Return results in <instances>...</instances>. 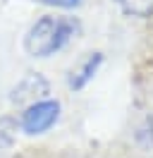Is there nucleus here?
Masks as SVG:
<instances>
[{
  "mask_svg": "<svg viewBox=\"0 0 153 158\" xmlns=\"http://www.w3.org/2000/svg\"><path fill=\"white\" fill-rule=\"evenodd\" d=\"M76 31V24L72 19H60V17H43L38 19L27 34L24 46L31 55L46 58L50 53H55L57 48H62L67 39Z\"/></svg>",
  "mask_w": 153,
  "mask_h": 158,
  "instance_id": "obj_1",
  "label": "nucleus"
},
{
  "mask_svg": "<svg viewBox=\"0 0 153 158\" xmlns=\"http://www.w3.org/2000/svg\"><path fill=\"white\" fill-rule=\"evenodd\" d=\"M57 110H60V106H57L55 101L34 103V106L24 113V118H22L24 132H29V134H41V132H46V129L57 120Z\"/></svg>",
  "mask_w": 153,
  "mask_h": 158,
  "instance_id": "obj_2",
  "label": "nucleus"
},
{
  "mask_svg": "<svg viewBox=\"0 0 153 158\" xmlns=\"http://www.w3.org/2000/svg\"><path fill=\"white\" fill-rule=\"evenodd\" d=\"M48 94V81L41 74H27L19 81L17 86L12 89V101L14 103H41V98Z\"/></svg>",
  "mask_w": 153,
  "mask_h": 158,
  "instance_id": "obj_3",
  "label": "nucleus"
},
{
  "mask_svg": "<svg viewBox=\"0 0 153 158\" xmlns=\"http://www.w3.org/2000/svg\"><path fill=\"white\" fill-rule=\"evenodd\" d=\"M101 60H103V55H101V53H93V55H91V58L81 65V69H79V72H74V77H72V81H69V84H72L74 89H81L86 81L96 74V69H98V65H101Z\"/></svg>",
  "mask_w": 153,
  "mask_h": 158,
  "instance_id": "obj_4",
  "label": "nucleus"
},
{
  "mask_svg": "<svg viewBox=\"0 0 153 158\" xmlns=\"http://www.w3.org/2000/svg\"><path fill=\"white\" fill-rule=\"evenodd\" d=\"M14 137H17V120L0 118V156L14 144Z\"/></svg>",
  "mask_w": 153,
  "mask_h": 158,
  "instance_id": "obj_5",
  "label": "nucleus"
},
{
  "mask_svg": "<svg viewBox=\"0 0 153 158\" xmlns=\"http://www.w3.org/2000/svg\"><path fill=\"white\" fill-rule=\"evenodd\" d=\"M117 5L134 17H148L153 12V0H117Z\"/></svg>",
  "mask_w": 153,
  "mask_h": 158,
  "instance_id": "obj_6",
  "label": "nucleus"
},
{
  "mask_svg": "<svg viewBox=\"0 0 153 158\" xmlns=\"http://www.w3.org/2000/svg\"><path fill=\"white\" fill-rule=\"evenodd\" d=\"M136 141H139V146L143 148H153V115H146L141 120V125L136 127Z\"/></svg>",
  "mask_w": 153,
  "mask_h": 158,
  "instance_id": "obj_7",
  "label": "nucleus"
},
{
  "mask_svg": "<svg viewBox=\"0 0 153 158\" xmlns=\"http://www.w3.org/2000/svg\"><path fill=\"white\" fill-rule=\"evenodd\" d=\"M48 5H57V7H74L79 5V0H46Z\"/></svg>",
  "mask_w": 153,
  "mask_h": 158,
  "instance_id": "obj_8",
  "label": "nucleus"
}]
</instances>
